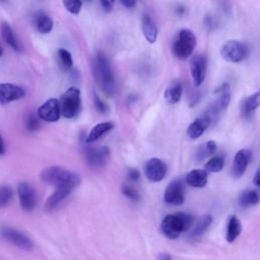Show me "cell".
I'll return each instance as SVG.
<instances>
[{
  "instance_id": "29",
  "label": "cell",
  "mask_w": 260,
  "mask_h": 260,
  "mask_svg": "<svg viewBox=\"0 0 260 260\" xmlns=\"http://www.w3.org/2000/svg\"><path fill=\"white\" fill-rule=\"evenodd\" d=\"M225 166V160L220 156H215L209 158L208 162L205 166V170L209 173H219L223 170Z\"/></svg>"
},
{
  "instance_id": "16",
  "label": "cell",
  "mask_w": 260,
  "mask_h": 260,
  "mask_svg": "<svg viewBox=\"0 0 260 260\" xmlns=\"http://www.w3.org/2000/svg\"><path fill=\"white\" fill-rule=\"evenodd\" d=\"M212 120L209 115L204 114L202 116L195 119L187 128V136L190 139H197L205 133L206 130L210 126Z\"/></svg>"
},
{
  "instance_id": "7",
  "label": "cell",
  "mask_w": 260,
  "mask_h": 260,
  "mask_svg": "<svg viewBox=\"0 0 260 260\" xmlns=\"http://www.w3.org/2000/svg\"><path fill=\"white\" fill-rule=\"evenodd\" d=\"M0 234L1 236L8 241L9 243L13 244L14 246H17L23 250L30 251L33 249L34 244L32 240L25 235L21 231L11 228V227H3L0 230Z\"/></svg>"
},
{
  "instance_id": "22",
  "label": "cell",
  "mask_w": 260,
  "mask_h": 260,
  "mask_svg": "<svg viewBox=\"0 0 260 260\" xmlns=\"http://www.w3.org/2000/svg\"><path fill=\"white\" fill-rule=\"evenodd\" d=\"M114 126L115 125H114L113 122H103V123L97 124L91 130V132H90L88 138H86V142L93 143V142L97 141L98 139H100L101 137L104 136L108 132H110L111 130L114 128Z\"/></svg>"
},
{
  "instance_id": "19",
  "label": "cell",
  "mask_w": 260,
  "mask_h": 260,
  "mask_svg": "<svg viewBox=\"0 0 260 260\" xmlns=\"http://www.w3.org/2000/svg\"><path fill=\"white\" fill-rule=\"evenodd\" d=\"M75 189H72V188H70V187H66V186L56 187V190L54 191V193L46 201V205H45L46 209L47 210L54 209L64 198H66Z\"/></svg>"
},
{
  "instance_id": "40",
  "label": "cell",
  "mask_w": 260,
  "mask_h": 260,
  "mask_svg": "<svg viewBox=\"0 0 260 260\" xmlns=\"http://www.w3.org/2000/svg\"><path fill=\"white\" fill-rule=\"evenodd\" d=\"M5 153V146H4V141L1 137V135H0V156L4 155Z\"/></svg>"
},
{
  "instance_id": "43",
  "label": "cell",
  "mask_w": 260,
  "mask_h": 260,
  "mask_svg": "<svg viewBox=\"0 0 260 260\" xmlns=\"http://www.w3.org/2000/svg\"><path fill=\"white\" fill-rule=\"evenodd\" d=\"M86 1H92V0H86Z\"/></svg>"
},
{
  "instance_id": "35",
  "label": "cell",
  "mask_w": 260,
  "mask_h": 260,
  "mask_svg": "<svg viewBox=\"0 0 260 260\" xmlns=\"http://www.w3.org/2000/svg\"><path fill=\"white\" fill-rule=\"evenodd\" d=\"M26 124V128H27L28 131H36V130L40 127L39 119L33 114L28 115Z\"/></svg>"
},
{
  "instance_id": "17",
  "label": "cell",
  "mask_w": 260,
  "mask_h": 260,
  "mask_svg": "<svg viewBox=\"0 0 260 260\" xmlns=\"http://www.w3.org/2000/svg\"><path fill=\"white\" fill-rule=\"evenodd\" d=\"M141 26H142V32L144 38H146V40L150 43V44H154L157 39V34H158L156 23L153 21V19L149 16V14H143L141 20Z\"/></svg>"
},
{
  "instance_id": "3",
  "label": "cell",
  "mask_w": 260,
  "mask_h": 260,
  "mask_svg": "<svg viewBox=\"0 0 260 260\" xmlns=\"http://www.w3.org/2000/svg\"><path fill=\"white\" fill-rule=\"evenodd\" d=\"M193 224V218L188 213H172L168 214L163 220L161 231L165 237L171 240H175L181 234L190 230Z\"/></svg>"
},
{
  "instance_id": "18",
  "label": "cell",
  "mask_w": 260,
  "mask_h": 260,
  "mask_svg": "<svg viewBox=\"0 0 260 260\" xmlns=\"http://www.w3.org/2000/svg\"><path fill=\"white\" fill-rule=\"evenodd\" d=\"M186 183L193 188H204L208 183V172L201 169H194L186 176Z\"/></svg>"
},
{
  "instance_id": "26",
  "label": "cell",
  "mask_w": 260,
  "mask_h": 260,
  "mask_svg": "<svg viewBox=\"0 0 260 260\" xmlns=\"http://www.w3.org/2000/svg\"><path fill=\"white\" fill-rule=\"evenodd\" d=\"M260 107V90L247 97L242 103L243 114H250Z\"/></svg>"
},
{
  "instance_id": "9",
  "label": "cell",
  "mask_w": 260,
  "mask_h": 260,
  "mask_svg": "<svg viewBox=\"0 0 260 260\" xmlns=\"http://www.w3.org/2000/svg\"><path fill=\"white\" fill-rule=\"evenodd\" d=\"M18 194L22 208L25 211H33L37 206V193L34 187L26 182H22L18 187Z\"/></svg>"
},
{
  "instance_id": "41",
  "label": "cell",
  "mask_w": 260,
  "mask_h": 260,
  "mask_svg": "<svg viewBox=\"0 0 260 260\" xmlns=\"http://www.w3.org/2000/svg\"><path fill=\"white\" fill-rule=\"evenodd\" d=\"M158 258H160V259H171L172 257L165 254V255H160V256H158Z\"/></svg>"
},
{
  "instance_id": "2",
  "label": "cell",
  "mask_w": 260,
  "mask_h": 260,
  "mask_svg": "<svg viewBox=\"0 0 260 260\" xmlns=\"http://www.w3.org/2000/svg\"><path fill=\"white\" fill-rule=\"evenodd\" d=\"M41 179L48 185L55 187L66 186L72 189H76L81 181L77 173L57 166L43 170L41 173Z\"/></svg>"
},
{
  "instance_id": "12",
  "label": "cell",
  "mask_w": 260,
  "mask_h": 260,
  "mask_svg": "<svg viewBox=\"0 0 260 260\" xmlns=\"http://www.w3.org/2000/svg\"><path fill=\"white\" fill-rule=\"evenodd\" d=\"M207 57L202 54H197L192 57L190 62V70L192 75L193 84L196 88L205 81L207 76Z\"/></svg>"
},
{
  "instance_id": "31",
  "label": "cell",
  "mask_w": 260,
  "mask_h": 260,
  "mask_svg": "<svg viewBox=\"0 0 260 260\" xmlns=\"http://www.w3.org/2000/svg\"><path fill=\"white\" fill-rule=\"evenodd\" d=\"M13 195V191L8 186L0 187V208L7 206Z\"/></svg>"
},
{
  "instance_id": "13",
  "label": "cell",
  "mask_w": 260,
  "mask_h": 260,
  "mask_svg": "<svg viewBox=\"0 0 260 260\" xmlns=\"http://www.w3.org/2000/svg\"><path fill=\"white\" fill-rule=\"evenodd\" d=\"M25 90L12 83H0V104L6 105L25 97Z\"/></svg>"
},
{
  "instance_id": "37",
  "label": "cell",
  "mask_w": 260,
  "mask_h": 260,
  "mask_svg": "<svg viewBox=\"0 0 260 260\" xmlns=\"http://www.w3.org/2000/svg\"><path fill=\"white\" fill-rule=\"evenodd\" d=\"M128 178L133 181V182H137L138 179L140 178V173L138 170L136 169H130L128 171Z\"/></svg>"
},
{
  "instance_id": "6",
  "label": "cell",
  "mask_w": 260,
  "mask_h": 260,
  "mask_svg": "<svg viewBox=\"0 0 260 260\" xmlns=\"http://www.w3.org/2000/svg\"><path fill=\"white\" fill-rule=\"evenodd\" d=\"M221 55L228 62L238 63L246 58L247 48L237 40H229L222 46Z\"/></svg>"
},
{
  "instance_id": "15",
  "label": "cell",
  "mask_w": 260,
  "mask_h": 260,
  "mask_svg": "<svg viewBox=\"0 0 260 260\" xmlns=\"http://www.w3.org/2000/svg\"><path fill=\"white\" fill-rule=\"evenodd\" d=\"M110 155V151L107 147L102 148H90L86 150L85 156L89 165L94 168L103 167L107 161Z\"/></svg>"
},
{
  "instance_id": "10",
  "label": "cell",
  "mask_w": 260,
  "mask_h": 260,
  "mask_svg": "<svg viewBox=\"0 0 260 260\" xmlns=\"http://www.w3.org/2000/svg\"><path fill=\"white\" fill-rule=\"evenodd\" d=\"M167 165L161 158L153 157L144 165V174L149 181L157 183L162 181L167 174Z\"/></svg>"
},
{
  "instance_id": "25",
  "label": "cell",
  "mask_w": 260,
  "mask_h": 260,
  "mask_svg": "<svg viewBox=\"0 0 260 260\" xmlns=\"http://www.w3.org/2000/svg\"><path fill=\"white\" fill-rule=\"evenodd\" d=\"M260 200V196L256 190L247 189L242 192L239 197V206L243 208H248L256 206Z\"/></svg>"
},
{
  "instance_id": "34",
  "label": "cell",
  "mask_w": 260,
  "mask_h": 260,
  "mask_svg": "<svg viewBox=\"0 0 260 260\" xmlns=\"http://www.w3.org/2000/svg\"><path fill=\"white\" fill-rule=\"evenodd\" d=\"M94 103H95V106L97 108V110L101 113L103 114H106L108 111H109V107L108 105L104 102V101L101 99L97 93H94Z\"/></svg>"
},
{
  "instance_id": "28",
  "label": "cell",
  "mask_w": 260,
  "mask_h": 260,
  "mask_svg": "<svg viewBox=\"0 0 260 260\" xmlns=\"http://www.w3.org/2000/svg\"><path fill=\"white\" fill-rule=\"evenodd\" d=\"M216 149H218L216 148V143L213 140H209L204 144H201L196 154L197 160L202 161V160H205L206 157L211 155H214L216 152Z\"/></svg>"
},
{
  "instance_id": "30",
  "label": "cell",
  "mask_w": 260,
  "mask_h": 260,
  "mask_svg": "<svg viewBox=\"0 0 260 260\" xmlns=\"http://www.w3.org/2000/svg\"><path fill=\"white\" fill-rule=\"evenodd\" d=\"M57 59H58V63L61 68L64 70H67L72 67L74 65V60H72V56L69 51L66 49H59L57 51Z\"/></svg>"
},
{
  "instance_id": "32",
  "label": "cell",
  "mask_w": 260,
  "mask_h": 260,
  "mask_svg": "<svg viewBox=\"0 0 260 260\" xmlns=\"http://www.w3.org/2000/svg\"><path fill=\"white\" fill-rule=\"evenodd\" d=\"M65 8L71 13V14H78L82 7V1L81 0H62Z\"/></svg>"
},
{
  "instance_id": "8",
  "label": "cell",
  "mask_w": 260,
  "mask_h": 260,
  "mask_svg": "<svg viewBox=\"0 0 260 260\" xmlns=\"http://www.w3.org/2000/svg\"><path fill=\"white\" fill-rule=\"evenodd\" d=\"M164 200L169 206H181L185 201V186L179 179L173 180L167 187L164 194Z\"/></svg>"
},
{
  "instance_id": "44",
  "label": "cell",
  "mask_w": 260,
  "mask_h": 260,
  "mask_svg": "<svg viewBox=\"0 0 260 260\" xmlns=\"http://www.w3.org/2000/svg\"><path fill=\"white\" fill-rule=\"evenodd\" d=\"M1 1H3V0H1Z\"/></svg>"
},
{
  "instance_id": "11",
  "label": "cell",
  "mask_w": 260,
  "mask_h": 260,
  "mask_svg": "<svg viewBox=\"0 0 260 260\" xmlns=\"http://www.w3.org/2000/svg\"><path fill=\"white\" fill-rule=\"evenodd\" d=\"M38 116L46 122H56L61 116L60 103L57 99H49L38 109Z\"/></svg>"
},
{
  "instance_id": "42",
  "label": "cell",
  "mask_w": 260,
  "mask_h": 260,
  "mask_svg": "<svg viewBox=\"0 0 260 260\" xmlns=\"http://www.w3.org/2000/svg\"><path fill=\"white\" fill-rule=\"evenodd\" d=\"M2 54H3V49H2V46H1V44H0V57L2 56Z\"/></svg>"
},
{
  "instance_id": "20",
  "label": "cell",
  "mask_w": 260,
  "mask_h": 260,
  "mask_svg": "<svg viewBox=\"0 0 260 260\" xmlns=\"http://www.w3.org/2000/svg\"><path fill=\"white\" fill-rule=\"evenodd\" d=\"M242 233V223L237 215H231L227 225L226 238L229 243H233Z\"/></svg>"
},
{
  "instance_id": "1",
  "label": "cell",
  "mask_w": 260,
  "mask_h": 260,
  "mask_svg": "<svg viewBox=\"0 0 260 260\" xmlns=\"http://www.w3.org/2000/svg\"><path fill=\"white\" fill-rule=\"evenodd\" d=\"M94 75L103 92L112 97L116 91V82L110 61L103 52H99L95 57Z\"/></svg>"
},
{
  "instance_id": "36",
  "label": "cell",
  "mask_w": 260,
  "mask_h": 260,
  "mask_svg": "<svg viewBox=\"0 0 260 260\" xmlns=\"http://www.w3.org/2000/svg\"><path fill=\"white\" fill-rule=\"evenodd\" d=\"M100 2H101V4H102L105 11L110 12L114 7L115 0H100Z\"/></svg>"
},
{
  "instance_id": "39",
  "label": "cell",
  "mask_w": 260,
  "mask_h": 260,
  "mask_svg": "<svg viewBox=\"0 0 260 260\" xmlns=\"http://www.w3.org/2000/svg\"><path fill=\"white\" fill-rule=\"evenodd\" d=\"M253 183L255 186L257 187H260V169L257 171L256 174L254 175V178H253Z\"/></svg>"
},
{
  "instance_id": "21",
  "label": "cell",
  "mask_w": 260,
  "mask_h": 260,
  "mask_svg": "<svg viewBox=\"0 0 260 260\" xmlns=\"http://www.w3.org/2000/svg\"><path fill=\"white\" fill-rule=\"evenodd\" d=\"M182 94H183L182 83L178 80H175L173 81L165 91V99L169 104L174 105L180 102Z\"/></svg>"
},
{
  "instance_id": "33",
  "label": "cell",
  "mask_w": 260,
  "mask_h": 260,
  "mask_svg": "<svg viewBox=\"0 0 260 260\" xmlns=\"http://www.w3.org/2000/svg\"><path fill=\"white\" fill-rule=\"evenodd\" d=\"M122 193L127 197L129 198L130 200H132V201H139L140 200V195L139 193L137 192L136 189H134L132 186H129V185H122Z\"/></svg>"
},
{
  "instance_id": "23",
  "label": "cell",
  "mask_w": 260,
  "mask_h": 260,
  "mask_svg": "<svg viewBox=\"0 0 260 260\" xmlns=\"http://www.w3.org/2000/svg\"><path fill=\"white\" fill-rule=\"evenodd\" d=\"M0 30H1V36H2L3 40L5 41L6 44H8L14 51H18V52L21 51L20 43H19L16 35H14L11 26L6 22H3L1 24Z\"/></svg>"
},
{
  "instance_id": "27",
  "label": "cell",
  "mask_w": 260,
  "mask_h": 260,
  "mask_svg": "<svg viewBox=\"0 0 260 260\" xmlns=\"http://www.w3.org/2000/svg\"><path fill=\"white\" fill-rule=\"evenodd\" d=\"M36 26L39 33L49 34L53 28V21L47 14H39L38 18L36 19Z\"/></svg>"
},
{
  "instance_id": "24",
  "label": "cell",
  "mask_w": 260,
  "mask_h": 260,
  "mask_svg": "<svg viewBox=\"0 0 260 260\" xmlns=\"http://www.w3.org/2000/svg\"><path fill=\"white\" fill-rule=\"evenodd\" d=\"M212 223V216L210 214H204L201 218L197 221V223L194 225L191 233H190V238H199L200 236L204 235L208 229L210 227Z\"/></svg>"
},
{
  "instance_id": "4",
  "label": "cell",
  "mask_w": 260,
  "mask_h": 260,
  "mask_svg": "<svg viewBox=\"0 0 260 260\" xmlns=\"http://www.w3.org/2000/svg\"><path fill=\"white\" fill-rule=\"evenodd\" d=\"M196 37L188 28H182L173 44V53L180 60H185L192 55L196 47Z\"/></svg>"
},
{
  "instance_id": "5",
  "label": "cell",
  "mask_w": 260,
  "mask_h": 260,
  "mask_svg": "<svg viewBox=\"0 0 260 260\" xmlns=\"http://www.w3.org/2000/svg\"><path fill=\"white\" fill-rule=\"evenodd\" d=\"M60 111L63 117L71 119L77 117L81 110V96L78 88H69L61 97Z\"/></svg>"
},
{
  "instance_id": "14",
  "label": "cell",
  "mask_w": 260,
  "mask_h": 260,
  "mask_svg": "<svg viewBox=\"0 0 260 260\" xmlns=\"http://www.w3.org/2000/svg\"><path fill=\"white\" fill-rule=\"evenodd\" d=\"M251 160H252V152L250 150L247 149L240 150L234 157L233 168H232L233 176L235 178L242 177L245 174V172H246Z\"/></svg>"
},
{
  "instance_id": "38",
  "label": "cell",
  "mask_w": 260,
  "mask_h": 260,
  "mask_svg": "<svg viewBox=\"0 0 260 260\" xmlns=\"http://www.w3.org/2000/svg\"><path fill=\"white\" fill-rule=\"evenodd\" d=\"M119 1L124 7H126L128 9L134 8L136 6V3H137V0H119Z\"/></svg>"
}]
</instances>
